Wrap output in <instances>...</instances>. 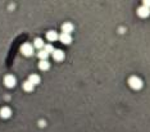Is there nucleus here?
I'll return each mask as SVG.
<instances>
[{
	"instance_id": "obj_16",
	"label": "nucleus",
	"mask_w": 150,
	"mask_h": 132,
	"mask_svg": "<svg viewBox=\"0 0 150 132\" xmlns=\"http://www.w3.org/2000/svg\"><path fill=\"white\" fill-rule=\"evenodd\" d=\"M143 3H144V7L150 8V0H143Z\"/></svg>"
},
{
	"instance_id": "obj_2",
	"label": "nucleus",
	"mask_w": 150,
	"mask_h": 132,
	"mask_svg": "<svg viewBox=\"0 0 150 132\" xmlns=\"http://www.w3.org/2000/svg\"><path fill=\"white\" fill-rule=\"evenodd\" d=\"M21 51L23 55L31 57L32 54H34V46H32L31 44H23V45L21 46Z\"/></svg>"
},
{
	"instance_id": "obj_11",
	"label": "nucleus",
	"mask_w": 150,
	"mask_h": 132,
	"mask_svg": "<svg viewBox=\"0 0 150 132\" xmlns=\"http://www.w3.org/2000/svg\"><path fill=\"white\" fill-rule=\"evenodd\" d=\"M44 46H45V44H44V41L41 40V38H36V40L34 41V48L41 50V49H44Z\"/></svg>"
},
{
	"instance_id": "obj_1",
	"label": "nucleus",
	"mask_w": 150,
	"mask_h": 132,
	"mask_svg": "<svg viewBox=\"0 0 150 132\" xmlns=\"http://www.w3.org/2000/svg\"><path fill=\"white\" fill-rule=\"evenodd\" d=\"M128 84H130V86L132 87L133 90H140L141 87H143V81H141L139 77H136V76L131 77V78L128 79Z\"/></svg>"
},
{
	"instance_id": "obj_4",
	"label": "nucleus",
	"mask_w": 150,
	"mask_h": 132,
	"mask_svg": "<svg viewBox=\"0 0 150 132\" xmlns=\"http://www.w3.org/2000/svg\"><path fill=\"white\" fill-rule=\"evenodd\" d=\"M137 15L141 18H148L150 15V8H146V7H140L137 9Z\"/></svg>"
},
{
	"instance_id": "obj_15",
	"label": "nucleus",
	"mask_w": 150,
	"mask_h": 132,
	"mask_svg": "<svg viewBox=\"0 0 150 132\" xmlns=\"http://www.w3.org/2000/svg\"><path fill=\"white\" fill-rule=\"evenodd\" d=\"M44 50H45L48 54H53L55 49H54V46L51 45V44H48V45H45V46H44Z\"/></svg>"
},
{
	"instance_id": "obj_13",
	"label": "nucleus",
	"mask_w": 150,
	"mask_h": 132,
	"mask_svg": "<svg viewBox=\"0 0 150 132\" xmlns=\"http://www.w3.org/2000/svg\"><path fill=\"white\" fill-rule=\"evenodd\" d=\"M34 87H35V86H34V85H32L30 81H26V82L23 84V90H24V91H27V92L34 91Z\"/></svg>"
},
{
	"instance_id": "obj_14",
	"label": "nucleus",
	"mask_w": 150,
	"mask_h": 132,
	"mask_svg": "<svg viewBox=\"0 0 150 132\" xmlns=\"http://www.w3.org/2000/svg\"><path fill=\"white\" fill-rule=\"evenodd\" d=\"M37 57H39L41 60H48V57H49V54L46 53V51L44 50V49H41V50H40L39 53H37Z\"/></svg>"
},
{
	"instance_id": "obj_5",
	"label": "nucleus",
	"mask_w": 150,
	"mask_h": 132,
	"mask_svg": "<svg viewBox=\"0 0 150 132\" xmlns=\"http://www.w3.org/2000/svg\"><path fill=\"white\" fill-rule=\"evenodd\" d=\"M73 30H75V27H73V24L69 23V22H65V23H63V26H62V31H63V34L71 35L73 32Z\"/></svg>"
},
{
	"instance_id": "obj_12",
	"label": "nucleus",
	"mask_w": 150,
	"mask_h": 132,
	"mask_svg": "<svg viewBox=\"0 0 150 132\" xmlns=\"http://www.w3.org/2000/svg\"><path fill=\"white\" fill-rule=\"evenodd\" d=\"M39 68L41 71H48L49 68H50V63H49L48 60H41V62L39 63Z\"/></svg>"
},
{
	"instance_id": "obj_6",
	"label": "nucleus",
	"mask_w": 150,
	"mask_h": 132,
	"mask_svg": "<svg viewBox=\"0 0 150 132\" xmlns=\"http://www.w3.org/2000/svg\"><path fill=\"white\" fill-rule=\"evenodd\" d=\"M59 40H61L62 44H65V45H69V44L72 42V37L68 34H61L59 35Z\"/></svg>"
},
{
	"instance_id": "obj_10",
	"label": "nucleus",
	"mask_w": 150,
	"mask_h": 132,
	"mask_svg": "<svg viewBox=\"0 0 150 132\" xmlns=\"http://www.w3.org/2000/svg\"><path fill=\"white\" fill-rule=\"evenodd\" d=\"M28 81L31 82L34 86H36V85H39L40 84V77L37 76V75H31L28 77Z\"/></svg>"
},
{
	"instance_id": "obj_3",
	"label": "nucleus",
	"mask_w": 150,
	"mask_h": 132,
	"mask_svg": "<svg viewBox=\"0 0 150 132\" xmlns=\"http://www.w3.org/2000/svg\"><path fill=\"white\" fill-rule=\"evenodd\" d=\"M15 77L14 76H12V75H8V76H5V78H4V84H5V86L7 87H9V89H12V87H14L15 86Z\"/></svg>"
},
{
	"instance_id": "obj_9",
	"label": "nucleus",
	"mask_w": 150,
	"mask_h": 132,
	"mask_svg": "<svg viewBox=\"0 0 150 132\" xmlns=\"http://www.w3.org/2000/svg\"><path fill=\"white\" fill-rule=\"evenodd\" d=\"M46 37H48L49 41H57L59 38V35L57 34L55 31H49L48 34H46Z\"/></svg>"
},
{
	"instance_id": "obj_7",
	"label": "nucleus",
	"mask_w": 150,
	"mask_h": 132,
	"mask_svg": "<svg viewBox=\"0 0 150 132\" xmlns=\"http://www.w3.org/2000/svg\"><path fill=\"white\" fill-rule=\"evenodd\" d=\"M10 115H12V110H10V108H8V106L1 108V110H0V117L4 118V119H8Z\"/></svg>"
},
{
	"instance_id": "obj_8",
	"label": "nucleus",
	"mask_w": 150,
	"mask_h": 132,
	"mask_svg": "<svg viewBox=\"0 0 150 132\" xmlns=\"http://www.w3.org/2000/svg\"><path fill=\"white\" fill-rule=\"evenodd\" d=\"M53 58H54V60H57V62H62V60L64 59V53L62 50H54Z\"/></svg>"
}]
</instances>
